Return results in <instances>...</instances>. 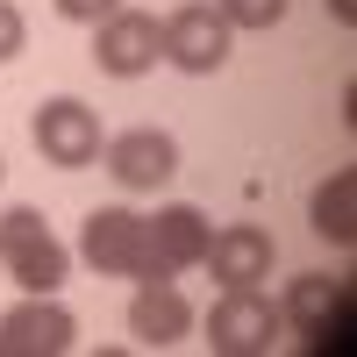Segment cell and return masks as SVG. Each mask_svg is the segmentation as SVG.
<instances>
[{"instance_id": "cell-1", "label": "cell", "mask_w": 357, "mask_h": 357, "mask_svg": "<svg viewBox=\"0 0 357 357\" xmlns=\"http://www.w3.org/2000/svg\"><path fill=\"white\" fill-rule=\"evenodd\" d=\"M0 272H8L22 293H65L72 250L50 236V222L36 207H8V215H0Z\"/></svg>"}, {"instance_id": "cell-2", "label": "cell", "mask_w": 357, "mask_h": 357, "mask_svg": "<svg viewBox=\"0 0 357 357\" xmlns=\"http://www.w3.org/2000/svg\"><path fill=\"white\" fill-rule=\"evenodd\" d=\"M200 329L215 357H264L286 336V321H279V301H264V286H222Z\"/></svg>"}, {"instance_id": "cell-3", "label": "cell", "mask_w": 357, "mask_h": 357, "mask_svg": "<svg viewBox=\"0 0 357 357\" xmlns=\"http://www.w3.org/2000/svg\"><path fill=\"white\" fill-rule=\"evenodd\" d=\"M29 143H36V158L43 165H57V172H86V165H100V114L86 107V100H72V93H57V100H43L36 114H29Z\"/></svg>"}, {"instance_id": "cell-4", "label": "cell", "mask_w": 357, "mask_h": 357, "mask_svg": "<svg viewBox=\"0 0 357 357\" xmlns=\"http://www.w3.org/2000/svg\"><path fill=\"white\" fill-rule=\"evenodd\" d=\"M236 50V29L222 22L215 0H186L165 15V65H178L186 79H215Z\"/></svg>"}, {"instance_id": "cell-5", "label": "cell", "mask_w": 357, "mask_h": 357, "mask_svg": "<svg viewBox=\"0 0 357 357\" xmlns=\"http://www.w3.org/2000/svg\"><path fill=\"white\" fill-rule=\"evenodd\" d=\"M207 236H215V222L200 215L193 200H165L158 215H143V279H178L193 272Z\"/></svg>"}, {"instance_id": "cell-6", "label": "cell", "mask_w": 357, "mask_h": 357, "mask_svg": "<svg viewBox=\"0 0 357 357\" xmlns=\"http://www.w3.org/2000/svg\"><path fill=\"white\" fill-rule=\"evenodd\" d=\"M79 343V314L57 293H22L0 314V357H65Z\"/></svg>"}, {"instance_id": "cell-7", "label": "cell", "mask_w": 357, "mask_h": 357, "mask_svg": "<svg viewBox=\"0 0 357 357\" xmlns=\"http://www.w3.org/2000/svg\"><path fill=\"white\" fill-rule=\"evenodd\" d=\"M165 57V22L151 8H114L107 22H93V65L107 79H143Z\"/></svg>"}, {"instance_id": "cell-8", "label": "cell", "mask_w": 357, "mask_h": 357, "mask_svg": "<svg viewBox=\"0 0 357 357\" xmlns=\"http://www.w3.org/2000/svg\"><path fill=\"white\" fill-rule=\"evenodd\" d=\"M79 257L100 279H143V215L136 207H93L79 222Z\"/></svg>"}, {"instance_id": "cell-9", "label": "cell", "mask_w": 357, "mask_h": 357, "mask_svg": "<svg viewBox=\"0 0 357 357\" xmlns=\"http://www.w3.org/2000/svg\"><path fill=\"white\" fill-rule=\"evenodd\" d=\"M100 165L114 186H129V193H158L165 178L178 172V143L165 129H122V136H107L100 143Z\"/></svg>"}, {"instance_id": "cell-10", "label": "cell", "mask_w": 357, "mask_h": 357, "mask_svg": "<svg viewBox=\"0 0 357 357\" xmlns=\"http://www.w3.org/2000/svg\"><path fill=\"white\" fill-rule=\"evenodd\" d=\"M272 257H279V243H272V229H257V222H229V229L207 236V250H200L215 286H264L272 279Z\"/></svg>"}, {"instance_id": "cell-11", "label": "cell", "mask_w": 357, "mask_h": 357, "mask_svg": "<svg viewBox=\"0 0 357 357\" xmlns=\"http://www.w3.org/2000/svg\"><path fill=\"white\" fill-rule=\"evenodd\" d=\"M193 301L178 293L172 279H136V301H129V336L143 350H172V343H186L193 336Z\"/></svg>"}, {"instance_id": "cell-12", "label": "cell", "mask_w": 357, "mask_h": 357, "mask_svg": "<svg viewBox=\"0 0 357 357\" xmlns=\"http://www.w3.org/2000/svg\"><path fill=\"white\" fill-rule=\"evenodd\" d=\"M307 229L321 236V243H336V250L357 243V172H350V165H336V172L314 186V200H307Z\"/></svg>"}, {"instance_id": "cell-13", "label": "cell", "mask_w": 357, "mask_h": 357, "mask_svg": "<svg viewBox=\"0 0 357 357\" xmlns=\"http://www.w3.org/2000/svg\"><path fill=\"white\" fill-rule=\"evenodd\" d=\"M357 293H350V279H329V272H307V279H293V293L279 301V321L286 329H321V321H329L336 307H350Z\"/></svg>"}, {"instance_id": "cell-14", "label": "cell", "mask_w": 357, "mask_h": 357, "mask_svg": "<svg viewBox=\"0 0 357 357\" xmlns=\"http://www.w3.org/2000/svg\"><path fill=\"white\" fill-rule=\"evenodd\" d=\"M215 8H222L229 29H279L293 0H215Z\"/></svg>"}, {"instance_id": "cell-15", "label": "cell", "mask_w": 357, "mask_h": 357, "mask_svg": "<svg viewBox=\"0 0 357 357\" xmlns=\"http://www.w3.org/2000/svg\"><path fill=\"white\" fill-rule=\"evenodd\" d=\"M22 50H29V22H22L15 0H0V65H15Z\"/></svg>"}, {"instance_id": "cell-16", "label": "cell", "mask_w": 357, "mask_h": 357, "mask_svg": "<svg viewBox=\"0 0 357 357\" xmlns=\"http://www.w3.org/2000/svg\"><path fill=\"white\" fill-rule=\"evenodd\" d=\"M50 8L65 15V22H79V29H93V22H107L114 8H122V0H50Z\"/></svg>"}, {"instance_id": "cell-17", "label": "cell", "mask_w": 357, "mask_h": 357, "mask_svg": "<svg viewBox=\"0 0 357 357\" xmlns=\"http://www.w3.org/2000/svg\"><path fill=\"white\" fill-rule=\"evenodd\" d=\"M329 15H336V22L350 29V22H357V0H329Z\"/></svg>"}, {"instance_id": "cell-18", "label": "cell", "mask_w": 357, "mask_h": 357, "mask_svg": "<svg viewBox=\"0 0 357 357\" xmlns=\"http://www.w3.org/2000/svg\"><path fill=\"white\" fill-rule=\"evenodd\" d=\"M0 178H8V165H0Z\"/></svg>"}]
</instances>
